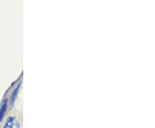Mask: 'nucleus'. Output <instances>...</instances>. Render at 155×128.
<instances>
[{
    "mask_svg": "<svg viewBox=\"0 0 155 128\" xmlns=\"http://www.w3.org/2000/svg\"><path fill=\"white\" fill-rule=\"evenodd\" d=\"M6 109H7V100H5L3 101V103L1 105V107H0V122L2 121L3 118L5 116Z\"/></svg>",
    "mask_w": 155,
    "mask_h": 128,
    "instance_id": "1",
    "label": "nucleus"
},
{
    "mask_svg": "<svg viewBox=\"0 0 155 128\" xmlns=\"http://www.w3.org/2000/svg\"><path fill=\"white\" fill-rule=\"evenodd\" d=\"M19 87H20V84H19V85L17 86V89H16V90L14 91V93H13V95H12V96H11V104H12V103L14 102V100H15V97L17 96V91H18V89H19Z\"/></svg>",
    "mask_w": 155,
    "mask_h": 128,
    "instance_id": "2",
    "label": "nucleus"
}]
</instances>
